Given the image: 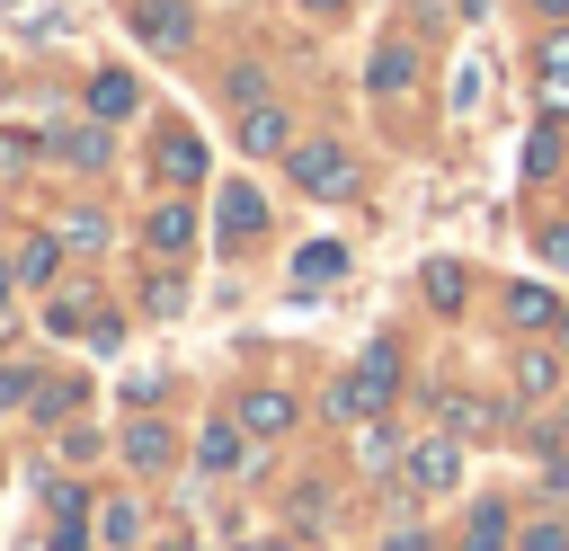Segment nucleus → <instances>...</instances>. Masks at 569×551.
<instances>
[{"instance_id": "obj_32", "label": "nucleus", "mask_w": 569, "mask_h": 551, "mask_svg": "<svg viewBox=\"0 0 569 551\" xmlns=\"http://www.w3.org/2000/svg\"><path fill=\"white\" fill-rule=\"evenodd\" d=\"M36 151H44L36 133H0V169H18V160H36Z\"/></svg>"}, {"instance_id": "obj_25", "label": "nucleus", "mask_w": 569, "mask_h": 551, "mask_svg": "<svg viewBox=\"0 0 569 551\" xmlns=\"http://www.w3.org/2000/svg\"><path fill=\"white\" fill-rule=\"evenodd\" d=\"M98 542H107V551H133V542H142V507H133V498H107V507H98Z\"/></svg>"}, {"instance_id": "obj_3", "label": "nucleus", "mask_w": 569, "mask_h": 551, "mask_svg": "<svg viewBox=\"0 0 569 551\" xmlns=\"http://www.w3.org/2000/svg\"><path fill=\"white\" fill-rule=\"evenodd\" d=\"M560 391H569V355H560L551 338H525V347L507 355V400L533 409V400H560Z\"/></svg>"}, {"instance_id": "obj_6", "label": "nucleus", "mask_w": 569, "mask_h": 551, "mask_svg": "<svg viewBox=\"0 0 569 551\" xmlns=\"http://www.w3.org/2000/svg\"><path fill=\"white\" fill-rule=\"evenodd\" d=\"M453 480H462V435L436 427V435H418V444L400 453V489H409V498H445Z\"/></svg>"}, {"instance_id": "obj_36", "label": "nucleus", "mask_w": 569, "mask_h": 551, "mask_svg": "<svg viewBox=\"0 0 569 551\" xmlns=\"http://www.w3.org/2000/svg\"><path fill=\"white\" fill-rule=\"evenodd\" d=\"M533 9H542V18H560V27H569V0H533Z\"/></svg>"}, {"instance_id": "obj_39", "label": "nucleus", "mask_w": 569, "mask_h": 551, "mask_svg": "<svg viewBox=\"0 0 569 551\" xmlns=\"http://www.w3.org/2000/svg\"><path fill=\"white\" fill-rule=\"evenodd\" d=\"M160 551H196V542H160Z\"/></svg>"}, {"instance_id": "obj_37", "label": "nucleus", "mask_w": 569, "mask_h": 551, "mask_svg": "<svg viewBox=\"0 0 569 551\" xmlns=\"http://www.w3.org/2000/svg\"><path fill=\"white\" fill-rule=\"evenodd\" d=\"M302 9H311V18H338V9H347V0H302Z\"/></svg>"}, {"instance_id": "obj_15", "label": "nucleus", "mask_w": 569, "mask_h": 551, "mask_svg": "<svg viewBox=\"0 0 569 551\" xmlns=\"http://www.w3.org/2000/svg\"><path fill=\"white\" fill-rule=\"evenodd\" d=\"M133 311H142V320H178V311H187V267H178V258H151V267L133 276Z\"/></svg>"}, {"instance_id": "obj_8", "label": "nucleus", "mask_w": 569, "mask_h": 551, "mask_svg": "<svg viewBox=\"0 0 569 551\" xmlns=\"http://www.w3.org/2000/svg\"><path fill=\"white\" fill-rule=\"evenodd\" d=\"M116 453H124V471H142V480H160V471L178 462V435H169V418H151V409H133V418H124V435H116Z\"/></svg>"}, {"instance_id": "obj_7", "label": "nucleus", "mask_w": 569, "mask_h": 551, "mask_svg": "<svg viewBox=\"0 0 569 551\" xmlns=\"http://www.w3.org/2000/svg\"><path fill=\"white\" fill-rule=\"evenodd\" d=\"M196 240H204V213L187 204V196H160V204H142V249L151 258H196Z\"/></svg>"}, {"instance_id": "obj_33", "label": "nucleus", "mask_w": 569, "mask_h": 551, "mask_svg": "<svg viewBox=\"0 0 569 551\" xmlns=\"http://www.w3.org/2000/svg\"><path fill=\"white\" fill-rule=\"evenodd\" d=\"M231 551H302V542H293V533H240Z\"/></svg>"}, {"instance_id": "obj_20", "label": "nucleus", "mask_w": 569, "mask_h": 551, "mask_svg": "<svg viewBox=\"0 0 569 551\" xmlns=\"http://www.w3.org/2000/svg\"><path fill=\"white\" fill-rule=\"evenodd\" d=\"M525 533H516V515L498 507V498H480L471 515H462V551H516Z\"/></svg>"}, {"instance_id": "obj_4", "label": "nucleus", "mask_w": 569, "mask_h": 551, "mask_svg": "<svg viewBox=\"0 0 569 551\" xmlns=\"http://www.w3.org/2000/svg\"><path fill=\"white\" fill-rule=\"evenodd\" d=\"M267 240V196L249 178H222L213 187V249H258Z\"/></svg>"}, {"instance_id": "obj_9", "label": "nucleus", "mask_w": 569, "mask_h": 551, "mask_svg": "<svg viewBox=\"0 0 569 551\" xmlns=\"http://www.w3.org/2000/svg\"><path fill=\"white\" fill-rule=\"evenodd\" d=\"M151 178H160V187H178V196H187V187H204V142H196L187 124H160V133H151Z\"/></svg>"}, {"instance_id": "obj_11", "label": "nucleus", "mask_w": 569, "mask_h": 551, "mask_svg": "<svg viewBox=\"0 0 569 551\" xmlns=\"http://www.w3.org/2000/svg\"><path fill=\"white\" fill-rule=\"evenodd\" d=\"M89 524H98V507L71 480H53L44 489V551H89Z\"/></svg>"}, {"instance_id": "obj_40", "label": "nucleus", "mask_w": 569, "mask_h": 551, "mask_svg": "<svg viewBox=\"0 0 569 551\" xmlns=\"http://www.w3.org/2000/svg\"><path fill=\"white\" fill-rule=\"evenodd\" d=\"M560 435H569V400H560Z\"/></svg>"}, {"instance_id": "obj_30", "label": "nucleus", "mask_w": 569, "mask_h": 551, "mask_svg": "<svg viewBox=\"0 0 569 551\" xmlns=\"http://www.w3.org/2000/svg\"><path fill=\"white\" fill-rule=\"evenodd\" d=\"M36 382H44V373H27V364H0V409H27V400H36Z\"/></svg>"}, {"instance_id": "obj_16", "label": "nucleus", "mask_w": 569, "mask_h": 551, "mask_svg": "<svg viewBox=\"0 0 569 551\" xmlns=\"http://www.w3.org/2000/svg\"><path fill=\"white\" fill-rule=\"evenodd\" d=\"M498 311H507V329H516V338H551L569 302H560L551 284H507V293H498Z\"/></svg>"}, {"instance_id": "obj_5", "label": "nucleus", "mask_w": 569, "mask_h": 551, "mask_svg": "<svg viewBox=\"0 0 569 551\" xmlns=\"http://www.w3.org/2000/svg\"><path fill=\"white\" fill-rule=\"evenodd\" d=\"M196 471L204 480H249L258 471V435L222 409V418H204V435H196Z\"/></svg>"}, {"instance_id": "obj_10", "label": "nucleus", "mask_w": 569, "mask_h": 551, "mask_svg": "<svg viewBox=\"0 0 569 551\" xmlns=\"http://www.w3.org/2000/svg\"><path fill=\"white\" fill-rule=\"evenodd\" d=\"M231 418H240L258 444H276V435H293V418H302V409H293V391H284V382H249V391L231 400Z\"/></svg>"}, {"instance_id": "obj_22", "label": "nucleus", "mask_w": 569, "mask_h": 551, "mask_svg": "<svg viewBox=\"0 0 569 551\" xmlns=\"http://www.w3.org/2000/svg\"><path fill=\"white\" fill-rule=\"evenodd\" d=\"M400 453H409V444H400V427H391V418H356V471H373V480H382Z\"/></svg>"}, {"instance_id": "obj_14", "label": "nucleus", "mask_w": 569, "mask_h": 551, "mask_svg": "<svg viewBox=\"0 0 569 551\" xmlns=\"http://www.w3.org/2000/svg\"><path fill=\"white\" fill-rule=\"evenodd\" d=\"M44 151H53L62 169H80V178L116 169V142H107V124H98V116H89V124H53V133H44Z\"/></svg>"}, {"instance_id": "obj_18", "label": "nucleus", "mask_w": 569, "mask_h": 551, "mask_svg": "<svg viewBox=\"0 0 569 551\" xmlns=\"http://www.w3.org/2000/svg\"><path fill=\"white\" fill-rule=\"evenodd\" d=\"M418 302L453 320V311L471 302V267H462V258H427V267H418Z\"/></svg>"}, {"instance_id": "obj_21", "label": "nucleus", "mask_w": 569, "mask_h": 551, "mask_svg": "<svg viewBox=\"0 0 569 551\" xmlns=\"http://www.w3.org/2000/svg\"><path fill=\"white\" fill-rule=\"evenodd\" d=\"M89 116H98V124H124V116H142V89H133V71H98V80H89Z\"/></svg>"}, {"instance_id": "obj_24", "label": "nucleus", "mask_w": 569, "mask_h": 551, "mask_svg": "<svg viewBox=\"0 0 569 551\" xmlns=\"http://www.w3.org/2000/svg\"><path fill=\"white\" fill-rule=\"evenodd\" d=\"M9 267H18V284H44V276H53V267H62V231H27V240H18V258H9Z\"/></svg>"}, {"instance_id": "obj_29", "label": "nucleus", "mask_w": 569, "mask_h": 551, "mask_svg": "<svg viewBox=\"0 0 569 551\" xmlns=\"http://www.w3.org/2000/svg\"><path fill=\"white\" fill-rule=\"evenodd\" d=\"M525 551H569V515H533L525 524Z\"/></svg>"}, {"instance_id": "obj_2", "label": "nucleus", "mask_w": 569, "mask_h": 551, "mask_svg": "<svg viewBox=\"0 0 569 551\" xmlns=\"http://www.w3.org/2000/svg\"><path fill=\"white\" fill-rule=\"evenodd\" d=\"M284 169H293V187H302L311 204H347V196H356V160H347L338 142H293Z\"/></svg>"}, {"instance_id": "obj_38", "label": "nucleus", "mask_w": 569, "mask_h": 551, "mask_svg": "<svg viewBox=\"0 0 569 551\" xmlns=\"http://www.w3.org/2000/svg\"><path fill=\"white\" fill-rule=\"evenodd\" d=\"M551 347H560V355H569V311H560V329H551Z\"/></svg>"}, {"instance_id": "obj_23", "label": "nucleus", "mask_w": 569, "mask_h": 551, "mask_svg": "<svg viewBox=\"0 0 569 551\" xmlns=\"http://www.w3.org/2000/svg\"><path fill=\"white\" fill-rule=\"evenodd\" d=\"M409 80H418V62H409V44H382V53L365 62V89H373V98H400Z\"/></svg>"}, {"instance_id": "obj_17", "label": "nucleus", "mask_w": 569, "mask_h": 551, "mask_svg": "<svg viewBox=\"0 0 569 551\" xmlns=\"http://www.w3.org/2000/svg\"><path fill=\"white\" fill-rule=\"evenodd\" d=\"M533 98H542L551 124L569 116V27H551V36L533 44Z\"/></svg>"}, {"instance_id": "obj_1", "label": "nucleus", "mask_w": 569, "mask_h": 551, "mask_svg": "<svg viewBox=\"0 0 569 551\" xmlns=\"http://www.w3.org/2000/svg\"><path fill=\"white\" fill-rule=\"evenodd\" d=\"M391 391H400V347H391V338H373V347H365V364H347L329 400H338V418L356 427V418H382V409H391Z\"/></svg>"}, {"instance_id": "obj_35", "label": "nucleus", "mask_w": 569, "mask_h": 551, "mask_svg": "<svg viewBox=\"0 0 569 551\" xmlns=\"http://www.w3.org/2000/svg\"><path fill=\"white\" fill-rule=\"evenodd\" d=\"M382 551H436L427 533H382Z\"/></svg>"}, {"instance_id": "obj_31", "label": "nucleus", "mask_w": 569, "mask_h": 551, "mask_svg": "<svg viewBox=\"0 0 569 551\" xmlns=\"http://www.w3.org/2000/svg\"><path fill=\"white\" fill-rule=\"evenodd\" d=\"M533 249H542L551 267H569V222H542V231H533Z\"/></svg>"}, {"instance_id": "obj_19", "label": "nucleus", "mask_w": 569, "mask_h": 551, "mask_svg": "<svg viewBox=\"0 0 569 551\" xmlns=\"http://www.w3.org/2000/svg\"><path fill=\"white\" fill-rule=\"evenodd\" d=\"M445 435H480V427H507V400H471V391H436L427 400Z\"/></svg>"}, {"instance_id": "obj_27", "label": "nucleus", "mask_w": 569, "mask_h": 551, "mask_svg": "<svg viewBox=\"0 0 569 551\" xmlns=\"http://www.w3.org/2000/svg\"><path fill=\"white\" fill-rule=\"evenodd\" d=\"M560 169V124H542L533 142H525V178H551Z\"/></svg>"}, {"instance_id": "obj_28", "label": "nucleus", "mask_w": 569, "mask_h": 551, "mask_svg": "<svg viewBox=\"0 0 569 551\" xmlns=\"http://www.w3.org/2000/svg\"><path fill=\"white\" fill-rule=\"evenodd\" d=\"M62 240H71V249H107V213H98V204H80V213L62 222Z\"/></svg>"}, {"instance_id": "obj_26", "label": "nucleus", "mask_w": 569, "mask_h": 551, "mask_svg": "<svg viewBox=\"0 0 569 551\" xmlns=\"http://www.w3.org/2000/svg\"><path fill=\"white\" fill-rule=\"evenodd\" d=\"M338 267H347V249H338V240H311V249L293 258V276H302V284H329Z\"/></svg>"}, {"instance_id": "obj_34", "label": "nucleus", "mask_w": 569, "mask_h": 551, "mask_svg": "<svg viewBox=\"0 0 569 551\" xmlns=\"http://www.w3.org/2000/svg\"><path fill=\"white\" fill-rule=\"evenodd\" d=\"M9 311H18V267L0 258V320H9Z\"/></svg>"}, {"instance_id": "obj_13", "label": "nucleus", "mask_w": 569, "mask_h": 551, "mask_svg": "<svg viewBox=\"0 0 569 551\" xmlns=\"http://www.w3.org/2000/svg\"><path fill=\"white\" fill-rule=\"evenodd\" d=\"M231 133H240V151H249V160H284V151H293V116H284V98L240 107V124H231Z\"/></svg>"}, {"instance_id": "obj_12", "label": "nucleus", "mask_w": 569, "mask_h": 551, "mask_svg": "<svg viewBox=\"0 0 569 551\" xmlns=\"http://www.w3.org/2000/svg\"><path fill=\"white\" fill-rule=\"evenodd\" d=\"M124 18H133V36L151 53H187V36H196V9L187 0H124Z\"/></svg>"}]
</instances>
